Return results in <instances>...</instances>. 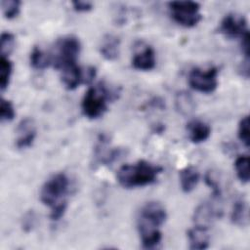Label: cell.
<instances>
[{"mask_svg": "<svg viewBox=\"0 0 250 250\" xmlns=\"http://www.w3.org/2000/svg\"><path fill=\"white\" fill-rule=\"evenodd\" d=\"M188 138L193 144L205 142L211 135L210 126L201 120H191L187 124Z\"/></svg>", "mask_w": 250, "mask_h": 250, "instance_id": "obj_13", "label": "cell"}, {"mask_svg": "<svg viewBox=\"0 0 250 250\" xmlns=\"http://www.w3.org/2000/svg\"><path fill=\"white\" fill-rule=\"evenodd\" d=\"M249 125H250V121H249L248 115H245L244 117H242L238 124V138L246 147H249V145H250Z\"/></svg>", "mask_w": 250, "mask_h": 250, "instance_id": "obj_24", "label": "cell"}, {"mask_svg": "<svg viewBox=\"0 0 250 250\" xmlns=\"http://www.w3.org/2000/svg\"><path fill=\"white\" fill-rule=\"evenodd\" d=\"M223 210L221 207H219L217 202H203L194 210L192 221L195 227L208 229L216 219L221 218Z\"/></svg>", "mask_w": 250, "mask_h": 250, "instance_id": "obj_8", "label": "cell"}, {"mask_svg": "<svg viewBox=\"0 0 250 250\" xmlns=\"http://www.w3.org/2000/svg\"><path fill=\"white\" fill-rule=\"evenodd\" d=\"M231 222L239 227H244L248 224L249 221V213H248V205L246 200L243 197H240L235 200L232 206Z\"/></svg>", "mask_w": 250, "mask_h": 250, "instance_id": "obj_17", "label": "cell"}, {"mask_svg": "<svg viewBox=\"0 0 250 250\" xmlns=\"http://www.w3.org/2000/svg\"><path fill=\"white\" fill-rule=\"evenodd\" d=\"M189 86L200 93H212L218 87V68L211 66L207 69L194 67L188 74Z\"/></svg>", "mask_w": 250, "mask_h": 250, "instance_id": "obj_7", "label": "cell"}, {"mask_svg": "<svg viewBox=\"0 0 250 250\" xmlns=\"http://www.w3.org/2000/svg\"><path fill=\"white\" fill-rule=\"evenodd\" d=\"M16 115L15 107L13 104L5 99L1 100L0 104V117L2 121H11L14 119Z\"/></svg>", "mask_w": 250, "mask_h": 250, "instance_id": "obj_25", "label": "cell"}, {"mask_svg": "<svg viewBox=\"0 0 250 250\" xmlns=\"http://www.w3.org/2000/svg\"><path fill=\"white\" fill-rule=\"evenodd\" d=\"M166 219L167 212L161 203L157 201L146 203L141 208L138 217V229L140 236L159 230V228L166 222Z\"/></svg>", "mask_w": 250, "mask_h": 250, "instance_id": "obj_3", "label": "cell"}, {"mask_svg": "<svg viewBox=\"0 0 250 250\" xmlns=\"http://www.w3.org/2000/svg\"><path fill=\"white\" fill-rule=\"evenodd\" d=\"M35 223H36V217H35L34 212L29 211V212L25 213V215L23 216L22 221H21L22 229L26 232L30 231L33 229V227L35 226Z\"/></svg>", "mask_w": 250, "mask_h": 250, "instance_id": "obj_26", "label": "cell"}, {"mask_svg": "<svg viewBox=\"0 0 250 250\" xmlns=\"http://www.w3.org/2000/svg\"><path fill=\"white\" fill-rule=\"evenodd\" d=\"M66 201H62L55 206H53L51 208V214H50V218L53 221H59L64 214L65 210H66Z\"/></svg>", "mask_w": 250, "mask_h": 250, "instance_id": "obj_27", "label": "cell"}, {"mask_svg": "<svg viewBox=\"0 0 250 250\" xmlns=\"http://www.w3.org/2000/svg\"><path fill=\"white\" fill-rule=\"evenodd\" d=\"M173 20L184 27H193L202 19L200 5L194 1H173L169 4Z\"/></svg>", "mask_w": 250, "mask_h": 250, "instance_id": "obj_6", "label": "cell"}, {"mask_svg": "<svg viewBox=\"0 0 250 250\" xmlns=\"http://www.w3.org/2000/svg\"><path fill=\"white\" fill-rule=\"evenodd\" d=\"M13 71V64L7 57H1L0 60V88L1 91H5L10 83L11 75Z\"/></svg>", "mask_w": 250, "mask_h": 250, "instance_id": "obj_20", "label": "cell"}, {"mask_svg": "<svg viewBox=\"0 0 250 250\" xmlns=\"http://www.w3.org/2000/svg\"><path fill=\"white\" fill-rule=\"evenodd\" d=\"M120 39L112 34H106L100 44V54L106 61H115L119 56Z\"/></svg>", "mask_w": 250, "mask_h": 250, "instance_id": "obj_14", "label": "cell"}, {"mask_svg": "<svg viewBox=\"0 0 250 250\" xmlns=\"http://www.w3.org/2000/svg\"><path fill=\"white\" fill-rule=\"evenodd\" d=\"M199 181V172L193 166H188L180 171V185L184 192L192 191Z\"/></svg>", "mask_w": 250, "mask_h": 250, "instance_id": "obj_16", "label": "cell"}, {"mask_svg": "<svg viewBox=\"0 0 250 250\" xmlns=\"http://www.w3.org/2000/svg\"><path fill=\"white\" fill-rule=\"evenodd\" d=\"M36 137V129L31 119L25 118L18 126V138L16 146L18 148H27L32 146Z\"/></svg>", "mask_w": 250, "mask_h": 250, "instance_id": "obj_10", "label": "cell"}, {"mask_svg": "<svg viewBox=\"0 0 250 250\" xmlns=\"http://www.w3.org/2000/svg\"><path fill=\"white\" fill-rule=\"evenodd\" d=\"M15 36L10 32H3L0 38L1 57L9 56L15 48Z\"/></svg>", "mask_w": 250, "mask_h": 250, "instance_id": "obj_23", "label": "cell"}, {"mask_svg": "<svg viewBox=\"0 0 250 250\" xmlns=\"http://www.w3.org/2000/svg\"><path fill=\"white\" fill-rule=\"evenodd\" d=\"M69 180L63 173H58L52 176L43 185L40 190V200L47 206L53 207L62 201L68 191Z\"/></svg>", "mask_w": 250, "mask_h": 250, "instance_id": "obj_4", "label": "cell"}, {"mask_svg": "<svg viewBox=\"0 0 250 250\" xmlns=\"http://www.w3.org/2000/svg\"><path fill=\"white\" fill-rule=\"evenodd\" d=\"M175 104H176V108L178 109V111L185 115L191 113L195 106L191 96L187 92L178 93L176 96Z\"/></svg>", "mask_w": 250, "mask_h": 250, "instance_id": "obj_19", "label": "cell"}, {"mask_svg": "<svg viewBox=\"0 0 250 250\" xmlns=\"http://www.w3.org/2000/svg\"><path fill=\"white\" fill-rule=\"evenodd\" d=\"M162 167L146 160H140L134 164H125L117 171L116 179L119 185L125 188H134L153 184Z\"/></svg>", "mask_w": 250, "mask_h": 250, "instance_id": "obj_1", "label": "cell"}, {"mask_svg": "<svg viewBox=\"0 0 250 250\" xmlns=\"http://www.w3.org/2000/svg\"><path fill=\"white\" fill-rule=\"evenodd\" d=\"M156 60L154 50L150 46H145L142 50L135 53L132 59L134 68L143 71H148L155 67Z\"/></svg>", "mask_w": 250, "mask_h": 250, "instance_id": "obj_11", "label": "cell"}, {"mask_svg": "<svg viewBox=\"0 0 250 250\" xmlns=\"http://www.w3.org/2000/svg\"><path fill=\"white\" fill-rule=\"evenodd\" d=\"M234 168L237 178L241 183L249 182V156L240 155L235 159Z\"/></svg>", "mask_w": 250, "mask_h": 250, "instance_id": "obj_21", "label": "cell"}, {"mask_svg": "<svg viewBox=\"0 0 250 250\" xmlns=\"http://www.w3.org/2000/svg\"><path fill=\"white\" fill-rule=\"evenodd\" d=\"M80 48L81 45L77 37L73 35L63 36L56 44V53L55 57L52 58V63L59 70L64 66L76 63Z\"/></svg>", "mask_w": 250, "mask_h": 250, "instance_id": "obj_5", "label": "cell"}, {"mask_svg": "<svg viewBox=\"0 0 250 250\" xmlns=\"http://www.w3.org/2000/svg\"><path fill=\"white\" fill-rule=\"evenodd\" d=\"M21 2L19 0H3L1 1V7L3 15L6 19L12 20L20 14Z\"/></svg>", "mask_w": 250, "mask_h": 250, "instance_id": "obj_22", "label": "cell"}, {"mask_svg": "<svg viewBox=\"0 0 250 250\" xmlns=\"http://www.w3.org/2000/svg\"><path fill=\"white\" fill-rule=\"evenodd\" d=\"M219 32L229 38H242L248 33L247 21L244 17L236 16L234 14L226 15L219 26Z\"/></svg>", "mask_w": 250, "mask_h": 250, "instance_id": "obj_9", "label": "cell"}, {"mask_svg": "<svg viewBox=\"0 0 250 250\" xmlns=\"http://www.w3.org/2000/svg\"><path fill=\"white\" fill-rule=\"evenodd\" d=\"M208 229L199 228V227H193L192 229H189L187 232L188 238L189 241V248L192 250H203L208 248L210 237L208 234Z\"/></svg>", "mask_w": 250, "mask_h": 250, "instance_id": "obj_15", "label": "cell"}, {"mask_svg": "<svg viewBox=\"0 0 250 250\" xmlns=\"http://www.w3.org/2000/svg\"><path fill=\"white\" fill-rule=\"evenodd\" d=\"M116 92L109 90L104 83H100L88 89L82 100L83 114L89 119L101 117L107 109V101L114 100Z\"/></svg>", "mask_w": 250, "mask_h": 250, "instance_id": "obj_2", "label": "cell"}, {"mask_svg": "<svg viewBox=\"0 0 250 250\" xmlns=\"http://www.w3.org/2000/svg\"><path fill=\"white\" fill-rule=\"evenodd\" d=\"M60 71L62 84L67 90H74L83 82V70L77 63L64 66Z\"/></svg>", "mask_w": 250, "mask_h": 250, "instance_id": "obj_12", "label": "cell"}, {"mask_svg": "<svg viewBox=\"0 0 250 250\" xmlns=\"http://www.w3.org/2000/svg\"><path fill=\"white\" fill-rule=\"evenodd\" d=\"M72 6L76 12H88L92 10L93 3L89 1H73Z\"/></svg>", "mask_w": 250, "mask_h": 250, "instance_id": "obj_28", "label": "cell"}, {"mask_svg": "<svg viewBox=\"0 0 250 250\" xmlns=\"http://www.w3.org/2000/svg\"><path fill=\"white\" fill-rule=\"evenodd\" d=\"M30 64L35 69H45L52 64V57L38 47H34L29 57Z\"/></svg>", "mask_w": 250, "mask_h": 250, "instance_id": "obj_18", "label": "cell"}]
</instances>
